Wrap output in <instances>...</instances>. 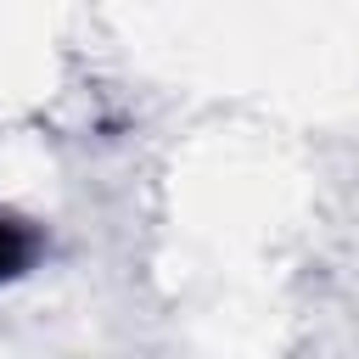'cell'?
<instances>
[{"label": "cell", "mask_w": 359, "mask_h": 359, "mask_svg": "<svg viewBox=\"0 0 359 359\" xmlns=\"http://www.w3.org/2000/svg\"><path fill=\"white\" fill-rule=\"evenodd\" d=\"M39 258V230L17 213H0V280H17Z\"/></svg>", "instance_id": "1"}]
</instances>
